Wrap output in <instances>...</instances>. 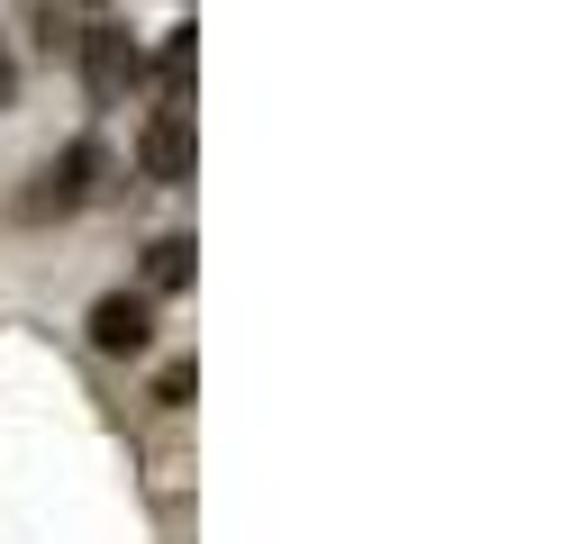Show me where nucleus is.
Listing matches in <instances>:
<instances>
[{
	"mask_svg": "<svg viewBox=\"0 0 563 544\" xmlns=\"http://www.w3.org/2000/svg\"><path fill=\"white\" fill-rule=\"evenodd\" d=\"M136 173L164 181V191L191 173V119H183L173 100H164V109H146V127H136Z\"/></svg>",
	"mask_w": 563,
	"mask_h": 544,
	"instance_id": "nucleus-1",
	"label": "nucleus"
},
{
	"mask_svg": "<svg viewBox=\"0 0 563 544\" xmlns=\"http://www.w3.org/2000/svg\"><path fill=\"white\" fill-rule=\"evenodd\" d=\"M91 345L100 354H146L155 345V300H136V290H110V300H91Z\"/></svg>",
	"mask_w": 563,
	"mask_h": 544,
	"instance_id": "nucleus-2",
	"label": "nucleus"
},
{
	"mask_svg": "<svg viewBox=\"0 0 563 544\" xmlns=\"http://www.w3.org/2000/svg\"><path fill=\"white\" fill-rule=\"evenodd\" d=\"M100 173H110V155H100L91 136H82V145H64V164L46 173L55 191H37V200H27V218H64V209H82V200L100 191Z\"/></svg>",
	"mask_w": 563,
	"mask_h": 544,
	"instance_id": "nucleus-3",
	"label": "nucleus"
},
{
	"mask_svg": "<svg viewBox=\"0 0 563 544\" xmlns=\"http://www.w3.org/2000/svg\"><path fill=\"white\" fill-rule=\"evenodd\" d=\"M128 73H136L128 27H119V19H91V27H82V82H91V100H119Z\"/></svg>",
	"mask_w": 563,
	"mask_h": 544,
	"instance_id": "nucleus-4",
	"label": "nucleus"
},
{
	"mask_svg": "<svg viewBox=\"0 0 563 544\" xmlns=\"http://www.w3.org/2000/svg\"><path fill=\"white\" fill-rule=\"evenodd\" d=\"M183 281H191V236H155V245H146V290H136V300L183 290Z\"/></svg>",
	"mask_w": 563,
	"mask_h": 544,
	"instance_id": "nucleus-5",
	"label": "nucleus"
},
{
	"mask_svg": "<svg viewBox=\"0 0 563 544\" xmlns=\"http://www.w3.org/2000/svg\"><path fill=\"white\" fill-rule=\"evenodd\" d=\"M191 390H200V373H191V363H164V373H155V409H183Z\"/></svg>",
	"mask_w": 563,
	"mask_h": 544,
	"instance_id": "nucleus-6",
	"label": "nucleus"
}]
</instances>
